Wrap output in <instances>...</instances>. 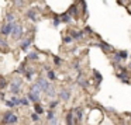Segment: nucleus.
Masks as SVG:
<instances>
[{"label":"nucleus","instance_id":"obj_25","mask_svg":"<svg viewBox=\"0 0 131 125\" xmlns=\"http://www.w3.org/2000/svg\"><path fill=\"white\" fill-rule=\"evenodd\" d=\"M10 101H12L13 104H14V107H18V105H20V98H18L17 96H12Z\"/></svg>","mask_w":131,"mask_h":125},{"label":"nucleus","instance_id":"obj_29","mask_svg":"<svg viewBox=\"0 0 131 125\" xmlns=\"http://www.w3.org/2000/svg\"><path fill=\"white\" fill-rule=\"evenodd\" d=\"M58 104H59V100H54V101H51V103H49V105H48L49 110H54V108H57Z\"/></svg>","mask_w":131,"mask_h":125},{"label":"nucleus","instance_id":"obj_41","mask_svg":"<svg viewBox=\"0 0 131 125\" xmlns=\"http://www.w3.org/2000/svg\"><path fill=\"white\" fill-rule=\"evenodd\" d=\"M128 69H131V62H130V63H128Z\"/></svg>","mask_w":131,"mask_h":125},{"label":"nucleus","instance_id":"obj_40","mask_svg":"<svg viewBox=\"0 0 131 125\" xmlns=\"http://www.w3.org/2000/svg\"><path fill=\"white\" fill-rule=\"evenodd\" d=\"M6 105H7L9 108H13V107H14V104H13V103L10 101V100H9V101H6Z\"/></svg>","mask_w":131,"mask_h":125},{"label":"nucleus","instance_id":"obj_24","mask_svg":"<svg viewBox=\"0 0 131 125\" xmlns=\"http://www.w3.org/2000/svg\"><path fill=\"white\" fill-rule=\"evenodd\" d=\"M54 118H57V117H55L54 110H48V111H47V119H48V121H51V119H54Z\"/></svg>","mask_w":131,"mask_h":125},{"label":"nucleus","instance_id":"obj_38","mask_svg":"<svg viewBox=\"0 0 131 125\" xmlns=\"http://www.w3.org/2000/svg\"><path fill=\"white\" fill-rule=\"evenodd\" d=\"M48 125H58V118H54L51 121H48Z\"/></svg>","mask_w":131,"mask_h":125},{"label":"nucleus","instance_id":"obj_30","mask_svg":"<svg viewBox=\"0 0 131 125\" xmlns=\"http://www.w3.org/2000/svg\"><path fill=\"white\" fill-rule=\"evenodd\" d=\"M20 105H26V107H28L30 105V101L27 97H23V98H20Z\"/></svg>","mask_w":131,"mask_h":125},{"label":"nucleus","instance_id":"obj_5","mask_svg":"<svg viewBox=\"0 0 131 125\" xmlns=\"http://www.w3.org/2000/svg\"><path fill=\"white\" fill-rule=\"evenodd\" d=\"M58 96H59V98L62 101H69V98H71V90L69 89H62V90H59Z\"/></svg>","mask_w":131,"mask_h":125},{"label":"nucleus","instance_id":"obj_21","mask_svg":"<svg viewBox=\"0 0 131 125\" xmlns=\"http://www.w3.org/2000/svg\"><path fill=\"white\" fill-rule=\"evenodd\" d=\"M27 98H28V101H32V103H35V104H37V103L40 101V97L32 96L31 93H28V94H27Z\"/></svg>","mask_w":131,"mask_h":125},{"label":"nucleus","instance_id":"obj_33","mask_svg":"<svg viewBox=\"0 0 131 125\" xmlns=\"http://www.w3.org/2000/svg\"><path fill=\"white\" fill-rule=\"evenodd\" d=\"M0 46H3V48H9V45H7V41L4 40V38L0 37Z\"/></svg>","mask_w":131,"mask_h":125},{"label":"nucleus","instance_id":"obj_37","mask_svg":"<svg viewBox=\"0 0 131 125\" xmlns=\"http://www.w3.org/2000/svg\"><path fill=\"white\" fill-rule=\"evenodd\" d=\"M82 2V9H83V13H85V16L88 14V6H86V2L85 0H80Z\"/></svg>","mask_w":131,"mask_h":125},{"label":"nucleus","instance_id":"obj_11","mask_svg":"<svg viewBox=\"0 0 131 125\" xmlns=\"http://www.w3.org/2000/svg\"><path fill=\"white\" fill-rule=\"evenodd\" d=\"M35 73H37V72H35L34 68H26V70H24V76H26V79H28V80H31Z\"/></svg>","mask_w":131,"mask_h":125},{"label":"nucleus","instance_id":"obj_3","mask_svg":"<svg viewBox=\"0 0 131 125\" xmlns=\"http://www.w3.org/2000/svg\"><path fill=\"white\" fill-rule=\"evenodd\" d=\"M10 35H12L14 40H21V35H23V26L14 23V24H13V28H12Z\"/></svg>","mask_w":131,"mask_h":125},{"label":"nucleus","instance_id":"obj_7","mask_svg":"<svg viewBox=\"0 0 131 125\" xmlns=\"http://www.w3.org/2000/svg\"><path fill=\"white\" fill-rule=\"evenodd\" d=\"M13 24H14V23H13ZM13 24H9V23L3 24L2 28H0V34H2V35H10L12 28H13Z\"/></svg>","mask_w":131,"mask_h":125},{"label":"nucleus","instance_id":"obj_39","mask_svg":"<svg viewBox=\"0 0 131 125\" xmlns=\"http://www.w3.org/2000/svg\"><path fill=\"white\" fill-rule=\"evenodd\" d=\"M85 32H88V34H93V30H92L90 27L86 26V27H85Z\"/></svg>","mask_w":131,"mask_h":125},{"label":"nucleus","instance_id":"obj_19","mask_svg":"<svg viewBox=\"0 0 131 125\" xmlns=\"http://www.w3.org/2000/svg\"><path fill=\"white\" fill-rule=\"evenodd\" d=\"M45 93H47V96H48V97H49V98H54V97H55V96H57V91H55V89H54V87H52V86H51V87H49V89H48V90H47V91H45Z\"/></svg>","mask_w":131,"mask_h":125},{"label":"nucleus","instance_id":"obj_22","mask_svg":"<svg viewBox=\"0 0 131 125\" xmlns=\"http://www.w3.org/2000/svg\"><path fill=\"white\" fill-rule=\"evenodd\" d=\"M6 20H7V23H9V24H13V23L16 21L14 14H13V13H9V14L6 16Z\"/></svg>","mask_w":131,"mask_h":125},{"label":"nucleus","instance_id":"obj_26","mask_svg":"<svg viewBox=\"0 0 131 125\" xmlns=\"http://www.w3.org/2000/svg\"><path fill=\"white\" fill-rule=\"evenodd\" d=\"M26 68H27V66H26V62H23L20 66H18V69H17V70H16V73H17V74H20V73H24V70H26Z\"/></svg>","mask_w":131,"mask_h":125},{"label":"nucleus","instance_id":"obj_2","mask_svg":"<svg viewBox=\"0 0 131 125\" xmlns=\"http://www.w3.org/2000/svg\"><path fill=\"white\" fill-rule=\"evenodd\" d=\"M21 86H23V80L21 79H14L12 83H10V90H12L13 96H17L21 91Z\"/></svg>","mask_w":131,"mask_h":125},{"label":"nucleus","instance_id":"obj_36","mask_svg":"<svg viewBox=\"0 0 131 125\" xmlns=\"http://www.w3.org/2000/svg\"><path fill=\"white\" fill-rule=\"evenodd\" d=\"M31 119L34 122H38V121H40V115H38V114H35V112H32L31 114Z\"/></svg>","mask_w":131,"mask_h":125},{"label":"nucleus","instance_id":"obj_35","mask_svg":"<svg viewBox=\"0 0 131 125\" xmlns=\"http://www.w3.org/2000/svg\"><path fill=\"white\" fill-rule=\"evenodd\" d=\"M59 23H61L59 16H54V27H58V26H59Z\"/></svg>","mask_w":131,"mask_h":125},{"label":"nucleus","instance_id":"obj_28","mask_svg":"<svg viewBox=\"0 0 131 125\" xmlns=\"http://www.w3.org/2000/svg\"><path fill=\"white\" fill-rule=\"evenodd\" d=\"M118 55H120V58H121V60H125L128 58V52L127 51H118Z\"/></svg>","mask_w":131,"mask_h":125},{"label":"nucleus","instance_id":"obj_23","mask_svg":"<svg viewBox=\"0 0 131 125\" xmlns=\"http://www.w3.org/2000/svg\"><path fill=\"white\" fill-rule=\"evenodd\" d=\"M34 111H35V114L41 115V114L44 112V108L41 107V104H35V105H34Z\"/></svg>","mask_w":131,"mask_h":125},{"label":"nucleus","instance_id":"obj_13","mask_svg":"<svg viewBox=\"0 0 131 125\" xmlns=\"http://www.w3.org/2000/svg\"><path fill=\"white\" fill-rule=\"evenodd\" d=\"M59 20L63 21V23H66V24L72 23V17L68 14V13H62V14H59Z\"/></svg>","mask_w":131,"mask_h":125},{"label":"nucleus","instance_id":"obj_9","mask_svg":"<svg viewBox=\"0 0 131 125\" xmlns=\"http://www.w3.org/2000/svg\"><path fill=\"white\" fill-rule=\"evenodd\" d=\"M69 35L72 37V40L79 41V40H82V38L85 37V32H83V31H75V30H71V31H69Z\"/></svg>","mask_w":131,"mask_h":125},{"label":"nucleus","instance_id":"obj_14","mask_svg":"<svg viewBox=\"0 0 131 125\" xmlns=\"http://www.w3.org/2000/svg\"><path fill=\"white\" fill-rule=\"evenodd\" d=\"M75 124V115H73V111H69L66 114V125H73Z\"/></svg>","mask_w":131,"mask_h":125},{"label":"nucleus","instance_id":"obj_34","mask_svg":"<svg viewBox=\"0 0 131 125\" xmlns=\"http://www.w3.org/2000/svg\"><path fill=\"white\" fill-rule=\"evenodd\" d=\"M13 3H14V6L21 7V6L24 4V0H13Z\"/></svg>","mask_w":131,"mask_h":125},{"label":"nucleus","instance_id":"obj_1","mask_svg":"<svg viewBox=\"0 0 131 125\" xmlns=\"http://www.w3.org/2000/svg\"><path fill=\"white\" fill-rule=\"evenodd\" d=\"M2 119H3V124H16L18 121V117L14 112H12V111H6L3 114V118Z\"/></svg>","mask_w":131,"mask_h":125},{"label":"nucleus","instance_id":"obj_32","mask_svg":"<svg viewBox=\"0 0 131 125\" xmlns=\"http://www.w3.org/2000/svg\"><path fill=\"white\" fill-rule=\"evenodd\" d=\"M54 63H55L57 66L62 65V58H59V56H54Z\"/></svg>","mask_w":131,"mask_h":125},{"label":"nucleus","instance_id":"obj_6","mask_svg":"<svg viewBox=\"0 0 131 125\" xmlns=\"http://www.w3.org/2000/svg\"><path fill=\"white\" fill-rule=\"evenodd\" d=\"M93 46H97V48L103 49V51H106V52H111V51H114V49H113V46H111V45H108V44H106L104 41H100L99 44H93Z\"/></svg>","mask_w":131,"mask_h":125},{"label":"nucleus","instance_id":"obj_17","mask_svg":"<svg viewBox=\"0 0 131 125\" xmlns=\"http://www.w3.org/2000/svg\"><path fill=\"white\" fill-rule=\"evenodd\" d=\"M47 79L51 80V82L57 79V74H55V72H54V70H51V69H48V70H47Z\"/></svg>","mask_w":131,"mask_h":125},{"label":"nucleus","instance_id":"obj_27","mask_svg":"<svg viewBox=\"0 0 131 125\" xmlns=\"http://www.w3.org/2000/svg\"><path fill=\"white\" fill-rule=\"evenodd\" d=\"M7 84H9V83H7V79H6V77H0V87H2V89H6Z\"/></svg>","mask_w":131,"mask_h":125},{"label":"nucleus","instance_id":"obj_4","mask_svg":"<svg viewBox=\"0 0 131 125\" xmlns=\"http://www.w3.org/2000/svg\"><path fill=\"white\" fill-rule=\"evenodd\" d=\"M37 83L38 86H40V89H41V91H47L49 87H51V83H49V80L47 79V77H42V76H40L37 79Z\"/></svg>","mask_w":131,"mask_h":125},{"label":"nucleus","instance_id":"obj_16","mask_svg":"<svg viewBox=\"0 0 131 125\" xmlns=\"http://www.w3.org/2000/svg\"><path fill=\"white\" fill-rule=\"evenodd\" d=\"M27 58H28L30 60H38L40 59V55H38L37 51H32V52H30V54L27 55Z\"/></svg>","mask_w":131,"mask_h":125},{"label":"nucleus","instance_id":"obj_20","mask_svg":"<svg viewBox=\"0 0 131 125\" xmlns=\"http://www.w3.org/2000/svg\"><path fill=\"white\" fill-rule=\"evenodd\" d=\"M113 62L116 63V65H120V62H121V58H120V55H118V51L113 54Z\"/></svg>","mask_w":131,"mask_h":125},{"label":"nucleus","instance_id":"obj_8","mask_svg":"<svg viewBox=\"0 0 131 125\" xmlns=\"http://www.w3.org/2000/svg\"><path fill=\"white\" fill-rule=\"evenodd\" d=\"M73 115H75V119H76V124L82 122V118H83V110L80 107H76L73 110Z\"/></svg>","mask_w":131,"mask_h":125},{"label":"nucleus","instance_id":"obj_18","mask_svg":"<svg viewBox=\"0 0 131 125\" xmlns=\"http://www.w3.org/2000/svg\"><path fill=\"white\" fill-rule=\"evenodd\" d=\"M93 76H94V79H96V84L99 86L100 83H102V80H103V77H102V74L99 73L97 70H93Z\"/></svg>","mask_w":131,"mask_h":125},{"label":"nucleus","instance_id":"obj_31","mask_svg":"<svg viewBox=\"0 0 131 125\" xmlns=\"http://www.w3.org/2000/svg\"><path fill=\"white\" fill-rule=\"evenodd\" d=\"M62 41H63V44H72V42H73V40H72L71 35H65Z\"/></svg>","mask_w":131,"mask_h":125},{"label":"nucleus","instance_id":"obj_15","mask_svg":"<svg viewBox=\"0 0 131 125\" xmlns=\"http://www.w3.org/2000/svg\"><path fill=\"white\" fill-rule=\"evenodd\" d=\"M68 14L71 16H73V17H78V14H79V11H78V7H76V4H71V7H69V11H68Z\"/></svg>","mask_w":131,"mask_h":125},{"label":"nucleus","instance_id":"obj_12","mask_svg":"<svg viewBox=\"0 0 131 125\" xmlns=\"http://www.w3.org/2000/svg\"><path fill=\"white\" fill-rule=\"evenodd\" d=\"M26 16H27V18H28V20H31V21H37V11H35L34 9L27 10Z\"/></svg>","mask_w":131,"mask_h":125},{"label":"nucleus","instance_id":"obj_10","mask_svg":"<svg viewBox=\"0 0 131 125\" xmlns=\"http://www.w3.org/2000/svg\"><path fill=\"white\" fill-rule=\"evenodd\" d=\"M32 41H34V37H27L26 40L21 42V45H20V48L23 49V51H27V49L30 48V45L32 44Z\"/></svg>","mask_w":131,"mask_h":125}]
</instances>
